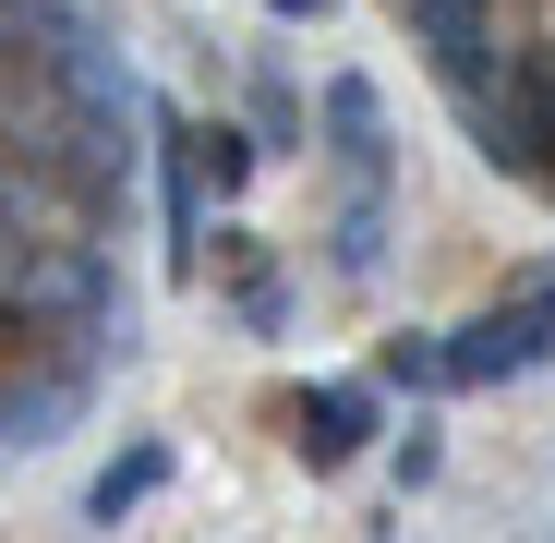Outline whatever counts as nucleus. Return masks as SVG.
Returning <instances> with one entry per match:
<instances>
[{
	"label": "nucleus",
	"mask_w": 555,
	"mask_h": 543,
	"mask_svg": "<svg viewBox=\"0 0 555 543\" xmlns=\"http://www.w3.org/2000/svg\"><path fill=\"white\" fill-rule=\"evenodd\" d=\"M362 435H375V387H314L291 447H302L314 471H338V460H362Z\"/></svg>",
	"instance_id": "nucleus-4"
},
{
	"label": "nucleus",
	"mask_w": 555,
	"mask_h": 543,
	"mask_svg": "<svg viewBox=\"0 0 555 543\" xmlns=\"http://www.w3.org/2000/svg\"><path fill=\"white\" fill-rule=\"evenodd\" d=\"M157 133H169V169H181V181H169V206H181V218H194L206 194H218V206L242 194L254 133H230V121H181V109H157Z\"/></svg>",
	"instance_id": "nucleus-2"
},
{
	"label": "nucleus",
	"mask_w": 555,
	"mask_h": 543,
	"mask_svg": "<svg viewBox=\"0 0 555 543\" xmlns=\"http://www.w3.org/2000/svg\"><path fill=\"white\" fill-rule=\"evenodd\" d=\"M447 362H459V387H495V375H543V362H555V266L507 279V302L459 326V338H447Z\"/></svg>",
	"instance_id": "nucleus-1"
},
{
	"label": "nucleus",
	"mask_w": 555,
	"mask_h": 543,
	"mask_svg": "<svg viewBox=\"0 0 555 543\" xmlns=\"http://www.w3.org/2000/svg\"><path fill=\"white\" fill-rule=\"evenodd\" d=\"M157 471H169L157 447H133V460H109L98 483H85V507H98V519H121V507H145V495H157Z\"/></svg>",
	"instance_id": "nucleus-6"
},
{
	"label": "nucleus",
	"mask_w": 555,
	"mask_h": 543,
	"mask_svg": "<svg viewBox=\"0 0 555 543\" xmlns=\"http://www.w3.org/2000/svg\"><path fill=\"white\" fill-rule=\"evenodd\" d=\"M326 157L350 169V181H387V109H375V85L362 73H326Z\"/></svg>",
	"instance_id": "nucleus-3"
},
{
	"label": "nucleus",
	"mask_w": 555,
	"mask_h": 543,
	"mask_svg": "<svg viewBox=\"0 0 555 543\" xmlns=\"http://www.w3.org/2000/svg\"><path fill=\"white\" fill-rule=\"evenodd\" d=\"M326 266H338V279H375V266H387V181H350V206L326 230Z\"/></svg>",
	"instance_id": "nucleus-5"
},
{
	"label": "nucleus",
	"mask_w": 555,
	"mask_h": 543,
	"mask_svg": "<svg viewBox=\"0 0 555 543\" xmlns=\"http://www.w3.org/2000/svg\"><path fill=\"white\" fill-rule=\"evenodd\" d=\"M375 375H387V387H459V362H447V338H387Z\"/></svg>",
	"instance_id": "nucleus-7"
},
{
	"label": "nucleus",
	"mask_w": 555,
	"mask_h": 543,
	"mask_svg": "<svg viewBox=\"0 0 555 543\" xmlns=\"http://www.w3.org/2000/svg\"><path fill=\"white\" fill-rule=\"evenodd\" d=\"M266 13H278V25H314V13H326V0H266Z\"/></svg>",
	"instance_id": "nucleus-8"
}]
</instances>
